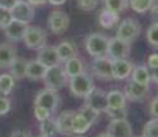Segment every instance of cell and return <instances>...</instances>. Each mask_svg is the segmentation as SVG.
I'll list each match as a JSON object with an SVG mask.
<instances>
[{"label":"cell","mask_w":158,"mask_h":137,"mask_svg":"<svg viewBox=\"0 0 158 137\" xmlns=\"http://www.w3.org/2000/svg\"><path fill=\"white\" fill-rule=\"evenodd\" d=\"M56 48H57V53L61 62H66L67 60L77 56L76 45L73 42H70V41H62V42H60L56 46Z\"/></svg>","instance_id":"cell-18"},{"label":"cell","mask_w":158,"mask_h":137,"mask_svg":"<svg viewBox=\"0 0 158 137\" xmlns=\"http://www.w3.org/2000/svg\"><path fill=\"white\" fill-rule=\"evenodd\" d=\"M37 137H44V136H42V135H39V136H37Z\"/></svg>","instance_id":"cell-48"},{"label":"cell","mask_w":158,"mask_h":137,"mask_svg":"<svg viewBox=\"0 0 158 137\" xmlns=\"http://www.w3.org/2000/svg\"><path fill=\"white\" fill-rule=\"evenodd\" d=\"M130 55V43L125 42L118 37L110 38L109 48H108V57L110 60H123L128 59Z\"/></svg>","instance_id":"cell-9"},{"label":"cell","mask_w":158,"mask_h":137,"mask_svg":"<svg viewBox=\"0 0 158 137\" xmlns=\"http://www.w3.org/2000/svg\"><path fill=\"white\" fill-rule=\"evenodd\" d=\"M106 99H108V107L110 108L125 107L127 103L125 95L120 90H110L109 93H106Z\"/></svg>","instance_id":"cell-26"},{"label":"cell","mask_w":158,"mask_h":137,"mask_svg":"<svg viewBox=\"0 0 158 137\" xmlns=\"http://www.w3.org/2000/svg\"><path fill=\"white\" fill-rule=\"evenodd\" d=\"M104 5L108 10L120 14V13L127 10L129 5V0H104Z\"/></svg>","instance_id":"cell-28"},{"label":"cell","mask_w":158,"mask_h":137,"mask_svg":"<svg viewBox=\"0 0 158 137\" xmlns=\"http://www.w3.org/2000/svg\"><path fill=\"white\" fill-rule=\"evenodd\" d=\"M39 131H41V135L44 137H55L57 133V126H56V121L48 118L43 122H41L39 125Z\"/></svg>","instance_id":"cell-29"},{"label":"cell","mask_w":158,"mask_h":137,"mask_svg":"<svg viewBox=\"0 0 158 137\" xmlns=\"http://www.w3.org/2000/svg\"><path fill=\"white\" fill-rule=\"evenodd\" d=\"M85 104L91 107L95 111L100 112H105L108 108V99H106V93L102 89H96L94 88V90L91 91L87 97L85 98Z\"/></svg>","instance_id":"cell-11"},{"label":"cell","mask_w":158,"mask_h":137,"mask_svg":"<svg viewBox=\"0 0 158 137\" xmlns=\"http://www.w3.org/2000/svg\"><path fill=\"white\" fill-rule=\"evenodd\" d=\"M133 64L128 59L114 60L113 61V79L114 80H125L129 77L133 71Z\"/></svg>","instance_id":"cell-15"},{"label":"cell","mask_w":158,"mask_h":137,"mask_svg":"<svg viewBox=\"0 0 158 137\" xmlns=\"http://www.w3.org/2000/svg\"><path fill=\"white\" fill-rule=\"evenodd\" d=\"M151 14H152V18H153V23H157L158 24V4H154L152 7Z\"/></svg>","instance_id":"cell-43"},{"label":"cell","mask_w":158,"mask_h":137,"mask_svg":"<svg viewBox=\"0 0 158 137\" xmlns=\"http://www.w3.org/2000/svg\"><path fill=\"white\" fill-rule=\"evenodd\" d=\"M47 2L52 5H55V7H58V5H62L66 3V0H47Z\"/></svg>","instance_id":"cell-46"},{"label":"cell","mask_w":158,"mask_h":137,"mask_svg":"<svg viewBox=\"0 0 158 137\" xmlns=\"http://www.w3.org/2000/svg\"><path fill=\"white\" fill-rule=\"evenodd\" d=\"M42 80H43L47 89L58 90V89L63 88L66 85V83H67V75L64 73L63 66H61V64H60L56 66L48 67Z\"/></svg>","instance_id":"cell-3"},{"label":"cell","mask_w":158,"mask_h":137,"mask_svg":"<svg viewBox=\"0 0 158 137\" xmlns=\"http://www.w3.org/2000/svg\"><path fill=\"white\" fill-rule=\"evenodd\" d=\"M131 80L135 81L138 84H143V85H148L151 84L152 77H151V71L146 65H137L134 66L133 71H131Z\"/></svg>","instance_id":"cell-20"},{"label":"cell","mask_w":158,"mask_h":137,"mask_svg":"<svg viewBox=\"0 0 158 137\" xmlns=\"http://www.w3.org/2000/svg\"><path fill=\"white\" fill-rule=\"evenodd\" d=\"M13 22V15L10 9L0 7V28L4 29Z\"/></svg>","instance_id":"cell-35"},{"label":"cell","mask_w":158,"mask_h":137,"mask_svg":"<svg viewBox=\"0 0 158 137\" xmlns=\"http://www.w3.org/2000/svg\"><path fill=\"white\" fill-rule=\"evenodd\" d=\"M106 116L110 118V121H120V119H127L128 112L127 107H120V108H110L108 107L105 111Z\"/></svg>","instance_id":"cell-31"},{"label":"cell","mask_w":158,"mask_h":137,"mask_svg":"<svg viewBox=\"0 0 158 137\" xmlns=\"http://www.w3.org/2000/svg\"><path fill=\"white\" fill-rule=\"evenodd\" d=\"M37 60L47 68L61 64L56 46H43L41 50H38Z\"/></svg>","instance_id":"cell-13"},{"label":"cell","mask_w":158,"mask_h":137,"mask_svg":"<svg viewBox=\"0 0 158 137\" xmlns=\"http://www.w3.org/2000/svg\"><path fill=\"white\" fill-rule=\"evenodd\" d=\"M99 0H77V5L80 9L90 11V10H94L98 7Z\"/></svg>","instance_id":"cell-37"},{"label":"cell","mask_w":158,"mask_h":137,"mask_svg":"<svg viewBox=\"0 0 158 137\" xmlns=\"http://www.w3.org/2000/svg\"><path fill=\"white\" fill-rule=\"evenodd\" d=\"M148 91H149V86L148 85L138 84L133 80H130L124 88L125 98L131 100V102H142L144 98L147 97Z\"/></svg>","instance_id":"cell-12"},{"label":"cell","mask_w":158,"mask_h":137,"mask_svg":"<svg viewBox=\"0 0 158 137\" xmlns=\"http://www.w3.org/2000/svg\"><path fill=\"white\" fill-rule=\"evenodd\" d=\"M139 34H140V24L133 18H127L122 20L119 25H118L115 37L125 41L128 43H131L139 37Z\"/></svg>","instance_id":"cell-4"},{"label":"cell","mask_w":158,"mask_h":137,"mask_svg":"<svg viewBox=\"0 0 158 137\" xmlns=\"http://www.w3.org/2000/svg\"><path fill=\"white\" fill-rule=\"evenodd\" d=\"M63 68H64V73L67 75V77H70V79L85 73V65L77 56L66 61L63 65Z\"/></svg>","instance_id":"cell-22"},{"label":"cell","mask_w":158,"mask_h":137,"mask_svg":"<svg viewBox=\"0 0 158 137\" xmlns=\"http://www.w3.org/2000/svg\"><path fill=\"white\" fill-rule=\"evenodd\" d=\"M78 112H80V113L91 123V125H94V123L96 122V119H98V117H99V114H100L98 111H95V109H93L91 107H89V105H86V104H84V105L80 108V111H78Z\"/></svg>","instance_id":"cell-33"},{"label":"cell","mask_w":158,"mask_h":137,"mask_svg":"<svg viewBox=\"0 0 158 137\" xmlns=\"http://www.w3.org/2000/svg\"><path fill=\"white\" fill-rule=\"evenodd\" d=\"M129 4L134 11L146 13L152 9V7L154 5V0H129Z\"/></svg>","instance_id":"cell-30"},{"label":"cell","mask_w":158,"mask_h":137,"mask_svg":"<svg viewBox=\"0 0 158 137\" xmlns=\"http://www.w3.org/2000/svg\"><path fill=\"white\" fill-rule=\"evenodd\" d=\"M11 109V103L6 97H0V116L9 113Z\"/></svg>","instance_id":"cell-38"},{"label":"cell","mask_w":158,"mask_h":137,"mask_svg":"<svg viewBox=\"0 0 158 137\" xmlns=\"http://www.w3.org/2000/svg\"><path fill=\"white\" fill-rule=\"evenodd\" d=\"M96 137H111V136H110L108 132H104V133H100V135H98Z\"/></svg>","instance_id":"cell-47"},{"label":"cell","mask_w":158,"mask_h":137,"mask_svg":"<svg viewBox=\"0 0 158 137\" xmlns=\"http://www.w3.org/2000/svg\"><path fill=\"white\" fill-rule=\"evenodd\" d=\"M142 136L143 137H158V118H153L146 123Z\"/></svg>","instance_id":"cell-32"},{"label":"cell","mask_w":158,"mask_h":137,"mask_svg":"<svg viewBox=\"0 0 158 137\" xmlns=\"http://www.w3.org/2000/svg\"><path fill=\"white\" fill-rule=\"evenodd\" d=\"M18 2H20V0H0V7L6 8V9H11Z\"/></svg>","instance_id":"cell-41"},{"label":"cell","mask_w":158,"mask_h":137,"mask_svg":"<svg viewBox=\"0 0 158 137\" xmlns=\"http://www.w3.org/2000/svg\"><path fill=\"white\" fill-rule=\"evenodd\" d=\"M34 105L42 107L51 113H53L57 107L60 105V95L57 94V90H52V89H44L42 91H39L35 97Z\"/></svg>","instance_id":"cell-7"},{"label":"cell","mask_w":158,"mask_h":137,"mask_svg":"<svg viewBox=\"0 0 158 137\" xmlns=\"http://www.w3.org/2000/svg\"><path fill=\"white\" fill-rule=\"evenodd\" d=\"M10 11H11L13 19L22 22V23H25V24L31 23L34 18V7L31 5L28 2H24V0L18 2L10 9Z\"/></svg>","instance_id":"cell-10"},{"label":"cell","mask_w":158,"mask_h":137,"mask_svg":"<svg viewBox=\"0 0 158 137\" xmlns=\"http://www.w3.org/2000/svg\"><path fill=\"white\" fill-rule=\"evenodd\" d=\"M52 113L49 111H47V109L42 108V107H38V105H34V117L37 118V121L39 122H43L48 118H51Z\"/></svg>","instance_id":"cell-36"},{"label":"cell","mask_w":158,"mask_h":137,"mask_svg":"<svg viewBox=\"0 0 158 137\" xmlns=\"http://www.w3.org/2000/svg\"><path fill=\"white\" fill-rule=\"evenodd\" d=\"M99 24L105 29H111L113 27L119 22V14L113 13L110 10H108L106 8H104L100 10L99 13Z\"/></svg>","instance_id":"cell-23"},{"label":"cell","mask_w":158,"mask_h":137,"mask_svg":"<svg viewBox=\"0 0 158 137\" xmlns=\"http://www.w3.org/2000/svg\"><path fill=\"white\" fill-rule=\"evenodd\" d=\"M15 85V79L10 74H0V94L9 95Z\"/></svg>","instance_id":"cell-27"},{"label":"cell","mask_w":158,"mask_h":137,"mask_svg":"<svg viewBox=\"0 0 158 137\" xmlns=\"http://www.w3.org/2000/svg\"><path fill=\"white\" fill-rule=\"evenodd\" d=\"M24 43L31 50H41L43 46H46L47 41V33L44 29L39 27H31L28 25V29L24 34Z\"/></svg>","instance_id":"cell-5"},{"label":"cell","mask_w":158,"mask_h":137,"mask_svg":"<svg viewBox=\"0 0 158 137\" xmlns=\"http://www.w3.org/2000/svg\"><path fill=\"white\" fill-rule=\"evenodd\" d=\"M47 71V67L43 66L38 60H32L27 62V71H25V77L31 80H39L43 79Z\"/></svg>","instance_id":"cell-21"},{"label":"cell","mask_w":158,"mask_h":137,"mask_svg":"<svg viewBox=\"0 0 158 137\" xmlns=\"http://www.w3.org/2000/svg\"><path fill=\"white\" fill-rule=\"evenodd\" d=\"M148 66L149 68L158 67V53H152L148 57Z\"/></svg>","instance_id":"cell-40"},{"label":"cell","mask_w":158,"mask_h":137,"mask_svg":"<svg viewBox=\"0 0 158 137\" xmlns=\"http://www.w3.org/2000/svg\"><path fill=\"white\" fill-rule=\"evenodd\" d=\"M110 38L102 33H91L85 39V48L87 53L93 57L108 56Z\"/></svg>","instance_id":"cell-1"},{"label":"cell","mask_w":158,"mask_h":137,"mask_svg":"<svg viewBox=\"0 0 158 137\" xmlns=\"http://www.w3.org/2000/svg\"><path fill=\"white\" fill-rule=\"evenodd\" d=\"M94 81L89 74L84 73L70 79V91L76 98H86L94 90Z\"/></svg>","instance_id":"cell-2"},{"label":"cell","mask_w":158,"mask_h":137,"mask_svg":"<svg viewBox=\"0 0 158 137\" xmlns=\"http://www.w3.org/2000/svg\"><path fill=\"white\" fill-rule=\"evenodd\" d=\"M149 113L153 118H158V95L152 99L149 104Z\"/></svg>","instance_id":"cell-39"},{"label":"cell","mask_w":158,"mask_h":137,"mask_svg":"<svg viewBox=\"0 0 158 137\" xmlns=\"http://www.w3.org/2000/svg\"><path fill=\"white\" fill-rule=\"evenodd\" d=\"M140 137H143V136H140Z\"/></svg>","instance_id":"cell-49"},{"label":"cell","mask_w":158,"mask_h":137,"mask_svg":"<svg viewBox=\"0 0 158 137\" xmlns=\"http://www.w3.org/2000/svg\"><path fill=\"white\" fill-rule=\"evenodd\" d=\"M91 123L80 113V112H75L73 119H72V131L76 135H82L86 133L91 128Z\"/></svg>","instance_id":"cell-24"},{"label":"cell","mask_w":158,"mask_h":137,"mask_svg":"<svg viewBox=\"0 0 158 137\" xmlns=\"http://www.w3.org/2000/svg\"><path fill=\"white\" fill-rule=\"evenodd\" d=\"M73 111H64L62 112L55 121H56V126H57V132L62 135H72V119H73Z\"/></svg>","instance_id":"cell-17"},{"label":"cell","mask_w":158,"mask_h":137,"mask_svg":"<svg viewBox=\"0 0 158 137\" xmlns=\"http://www.w3.org/2000/svg\"><path fill=\"white\" fill-rule=\"evenodd\" d=\"M70 17L62 10H53L48 17V27L53 34H62L69 29Z\"/></svg>","instance_id":"cell-8"},{"label":"cell","mask_w":158,"mask_h":137,"mask_svg":"<svg viewBox=\"0 0 158 137\" xmlns=\"http://www.w3.org/2000/svg\"><path fill=\"white\" fill-rule=\"evenodd\" d=\"M108 133L111 137H133V130L127 119L110 121L108 125Z\"/></svg>","instance_id":"cell-14"},{"label":"cell","mask_w":158,"mask_h":137,"mask_svg":"<svg viewBox=\"0 0 158 137\" xmlns=\"http://www.w3.org/2000/svg\"><path fill=\"white\" fill-rule=\"evenodd\" d=\"M147 41L151 46L158 48V24L157 23L151 24L149 28L147 29Z\"/></svg>","instance_id":"cell-34"},{"label":"cell","mask_w":158,"mask_h":137,"mask_svg":"<svg viewBox=\"0 0 158 137\" xmlns=\"http://www.w3.org/2000/svg\"><path fill=\"white\" fill-rule=\"evenodd\" d=\"M151 77L152 80L154 81V83L158 84V67H154V68H151Z\"/></svg>","instance_id":"cell-44"},{"label":"cell","mask_w":158,"mask_h":137,"mask_svg":"<svg viewBox=\"0 0 158 137\" xmlns=\"http://www.w3.org/2000/svg\"><path fill=\"white\" fill-rule=\"evenodd\" d=\"M27 29H28V24L13 19V22L6 27V28H4V32H5V36L10 41L17 42V41H22L24 38V34L27 32Z\"/></svg>","instance_id":"cell-16"},{"label":"cell","mask_w":158,"mask_h":137,"mask_svg":"<svg viewBox=\"0 0 158 137\" xmlns=\"http://www.w3.org/2000/svg\"><path fill=\"white\" fill-rule=\"evenodd\" d=\"M27 60H24L23 57H17L13 64L9 66L10 67V75L14 77L15 80L25 77V71H27Z\"/></svg>","instance_id":"cell-25"},{"label":"cell","mask_w":158,"mask_h":137,"mask_svg":"<svg viewBox=\"0 0 158 137\" xmlns=\"http://www.w3.org/2000/svg\"><path fill=\"white\" fill-rule=\"evenodd\" d=\"M10 137H32L31 136V133L29 132H27V131H23V130H17V131H14L11 133V136Z\"/></svg>","instance_id":"cell-42"},{"label":"cell","mask_w":158,"mask_h":137,"mask_svg":"<svg viewBox=\"0 0 158 137\" xmlns=\"http://www.w3.org/2000/svg\"><path fill=\"white\" fill-rule=\"evenodd\" d=\"M17 59L15 47L10 43H0V67H9Z\"/></svg>","instance_id":"cell-19"},{"label":"cell","mask_w":158,"mask_h":137,"mask_svg":"<svg viewBox=\"0 0 158 137\" xmlns=\"http://www.w3.org/2000/svg\"><path fill=\"white\" fill-rule=\"evenodd\" d=\"M91 73L100 80H111L113 79V60L108 56L95 57L91 64Z\"/></svg>","instance_id":"cell-6"},{"label":"cell","mask_w":158,"mask_h":137,"mask_svg":"<svg viewBox=\"0 0 158 137\" xmlns=\"http://www.w3.org/2000/svg\"><path fill=\"white\" fill-rule=\"evenodd\" d=\"M27 2H28L31 5L37 7V5H42V4H44L47 0H27Z\"/></svg>","instance_id":"cell-45"}]
</instances>
